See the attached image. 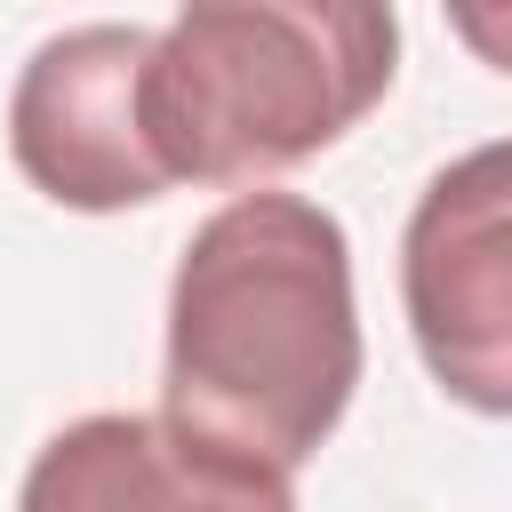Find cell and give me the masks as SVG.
I'll return each instance as SVG.
<instances>
[{
	"instance_id": "cell-5",
	"label": "cell",
	"mask_w": 512,
	"mask_h": 512,
	"mask_svg": "<svg viewBox=\"0 0 512 512\" xmlns=\"http://www.w3.org/2000/svg\"><path fill=\"white\" fill-rule=\"evenodd\" d=\"M16 512H296V488L208 432L104 408L32 456Z\"/></svg>"
},
{
	"instance_id": "cell-1",
	"label": "cell",
	"mask_w": 512,
	"mask_h": 512,
	"mask_svg": "<svg viewBox=\"0 0 512 512\" xmlns=\"http://www.w3.org/2000/svg\"><path fill=\"white\" fill-rule=\"evenodd\" d=\"M360 392L352 240L304 192H232L176 256L160 416L272 472L320 456Z\"/></svg>"
},
{
	"instance_id": "cell-3",
	"label": "cell",
	"mask_w": 512,
	"mask_h": 512,
	"mask_svg": "<svg viewBox=\"0 0 512 512\" xmlns=\"http://www.w3.org/2000/svg\"><path fill=\"white\" fill-rule=\"evenodd\" d=\"M400 304L432 384L512 416V136L456 152L408 208Z\"/></svg>"
},
{
	"instance_id": "cell-4",
	"label": "cell",
	"mask_w": 512,
	"mask_h": 512,
	"mask_svg": "<svg viewBox=\"0 0 512 512\" xmlns=\"http://www.w3.org/2000/svg\"><path fill=\"white\" fill-rule=\"evenodd\" d=\"M144 56L152 24H72L24 56L8 88V152L32 192L80 216L168 192V168L144 136Z\"/></svg>"
},
{
	"instance_id": "cell-2",
	"label": "cell",
	"mask_w": 512,
	"mask_h": 512,
	"mask_svg": "<svg viewBox=\"0 0 512 512\" xmlns=\"http://www.w3.org/2000/svg\"><path fill=\"white\" fill-rule=\"evenodd\" d=\"M400 64L376 0H192L152 32L144 136L168 184H256L360 128Z\"/></svg>"
},
{
	"instance_id": "cell-6",
	"label": "cell",
	"mask_w": 512,
	"mask_h": 512,
	"mask_svg": "<svg viewBox=\"0 0 512 512\" xmlns=\"http://www.w3.org/2000/svg\"><path fill=\"white\" fill-rule=\"evenodd\" d=\"M448 32L472 56H488L496 72H512V8H448Z\"/></svg>"
}]
</instances>
